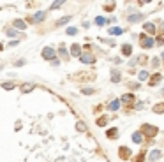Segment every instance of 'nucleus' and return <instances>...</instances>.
<instances>
[{
	"mask_svg": "<svg viewBox=\"0 0 164 162\" xmlns=\"http://www.w3.org/2000/svg\"><path fill=\"white\" fill-rule=\"evenodd\" d=\"M141 132H143V136H150V138H154L155 134H157V127H154V125H141Z\"/></svg>",
	"mask_w": 164,
	"mask_h": 162,
	"instance_id": "obj_1",
	"label": "nucleus"
},
{
	"mask_svg": "<svg viewBox=\"0 0 164 162\" xmlns=\"http://www.w3.org/2000/svg\"><path fill=\"white\" fill-rule=\"evenodd\" d=\"M55 57H56V51H55L53 48H44L42 49V58H46V60H55Z\"/></svg>",
	"mask_w": 164,
	"mask_h": 162,
	"instance_id": "obj_2",
	"label": "nucleus"
},
{
	"mask_svg": "<svg viewBox=\"0 0 164 162\" xmlns=\"http://www.w3.org/2000/svg\"><path fill=\"white\" fill-rule=\"evenodd\" d=\"M143 39H141V46L143 48H152L154 46V39L152 37H146V35H141Z\"/></svg>",
	"mask_w": 164,
	"mask_h": 162,
	"instance_id": "obj_3",
	"label": "nucleus"
},
{
	"mask_svg": "<svg viewBox=\"0 0 164 162\" xmlns=\"http://www.w3.org/2000/svg\"><path fill=\"white\" fill-rule=\"evenodd\" d=\"M118 155H120L122 159H127V157H131V150L125 148V146H122V148H120V152H118Z\"/></svg>",
	"mask_w": 164,
	"mask_h": 162,
	"instance_id": "obj_4",
	"label": "nucleus"
},
{
	"mask_svg": "<svg viewBox=\"0 0 164 162\" xmlns=\"http://www.w3.org/2000/svg\"><path fill=\"white\" fill-rule=\"evenodd\" d=\"M13 27H14V28H18V30H25V28H27V23H25V21H21V20H16L14 23H13Z\"/></svg>",
	"mask_w": 164,
	"mask_h": 162,
	"instance_id": "obj_5",
	"label": "nucleus"
},
{
	"mask_svg": "<svg viewBox=\"0 0 164 162\" xmlns=\"http://www.w3.org/2000/svg\"><path fill=\"white\" fill-rule=\"evenodd\" d=\"M44 16H46V14H44L42 11H39V13H36V14H34L32 21H34V23H39V21H42V20H44Z\"/></svg>",
	"mask_w": 164,
	"mask_h": 162,
	"instance_id": "obj_6",
	"label": "nucleus"
},
{
	"mask_svg": "<svg viewBox=\"0 0 164 162\" xmlns=\"http://www.w3.org/2000/svg\"><path fill=\"white\" fill-rule=\"evenodd\" d=\"M79 51H81L79 44H73V46H71V55H73V57H79Z\"/></svg>",
	"mask_w": 164,
	"mask_h": 162,
	"instance_id": "obj_7",
	"label": "nucleus"
},
{
	"mask_svg": "<svg viewBox=\"0 0 164 162\" xmlns=\"http://www.w3.org/2000/svg\"><path fill=\"white\" fill-rule=\"evenodd\" d=\"M30 90H34V85H32V83H25V85H21V92H23V94H28Z\"/></svg>",
	"mask_w": 164,
	"mask_h": 162,
	"instance_id": "obj_8",
	"label": "nucleus"
},
{
	"mask_svg": "<svg viewBox=\"0 0 164 162\" xmlns=\"http://www.w3.org/2000/svg\"><path fill=\"white\" fill-rule=\"evenodd\" d=\"M81 62H83V63H94L95 58H94V55H83V57H81Z\"/></svg>",
	"mask_w": 164,
	"mask_h": 162,
	"instance_id": "obj_9",
	"label": "nucleus"
},
{
	"mask_svg": "<svg viewBox=\"0 0 164 162\" xmlns=\"http://www.w3.org/2000/svg\"><path fill=\"white\" fill-rule=\"evenodd\" d=\"M122 53H124L125 57H129V55L132 53V46H131V44H124V46H122Z\"/></svg>",
	"mask_w": 164,
	"mask_h": 162,
	"instance_id": "obj_10",
	"label": "nucleus"
},
{
	"mask_svg": "<svg viewBox=\"0 0 164 162\" xmlns=\"http://www.w3.org/2000/svg\"><path fill=\"white\" fill-rule=\"evenodd\" d=\"M111 81H113V83H118V81H120V71L115 69V71L111 72Z\"/></svg>",
	"mask_w": 164,
	"mask_h": 162,
	"instance_id": "obj_11",
	"label": "nucleus"
},
{
	"mask_svg": "<svg viewBox=\"0 0 164 162\" xmlns=\"http://www.w3.org/2000/svg\"><path fill=\"white\" fill-rule=\"evenodd\" d=\"M157 159H161V152L159 150H152L150 152V161H157Z\"/></svg>",
	"mask_w": 164,
	"mask_h": 162,
	"instance_id": "obj_12",
	"label": "nucleus"
},
{
	"mask_svg": "<svg viewBox=\"0 0 164 162\" xmlns=\"http://www.w3.org/2000/svg\"><path fill=\"white\" fill-rule=\"evenodd\" d=\"M71 21V16H64V18H60V20L56 21V27H64L65 23H69Z\"/></svg>",
	"mask_w": 164,
	"mask_h": 162,
	"instance_id": "obj_13",
	"label": "nucleus"
},
{
	"mask_svg": "<svg viewBox=\"0 0 164 162\" xmlns=\"http://www.w3.org/2000/svg\"><path fill=\"white\" fill-rule=\"evenodd\" d=\"M143 20V14H131L129 16V23H134V21H140Z\"/></svg>",
	"mask_w": 164,
	"mask_h": 162,
	"instance_id": "obj_14",
	"label": "nucleus"
},
{
	"mask_svg": "<svg viewBox=\"0 0 164 162\" xmlns=\"http://www.w3.org/2000/svg\"><path fill=\"white\" fill-rule=\"evenodd\" d=\"M109 109H111V111H118V109H120V101H113L109 104Z\"/></svg>",
	"mask_w": 164,
	"mask_h": 162,
	"instance_id": "obj_15",
	"label": "nucleus"
},
{
	"mask_svg": "<svg viewBox=\"0 0 164 162\" xmlns=\"http://www.w3.org/2000/svg\"><path fill=\"white\" fill-rule=\"evenodd\" d=\"M5 34H7L9 37H19V34L14 30V28H7V30H5Z\"/></svg>",
	"mask_w": 164,
	"mask_h": 162,
	"instance_id": "obj_16",
	"label": "nucleus"
},
{
	"mask_svg": "<svg viewBox=\"0 0 164 162\" xmlns=\"http://www.w3.org/2000/svg\"><path fill=\"white\" fill-rule=\"evenodd\" d=\"M117 134H118V130H117V129H109L106 136H108L109 139H115V138H117Z\"/></svg>",
	"mask_w": 164,
	"mask_h": 162,
	"instance_id": "obj_17",
	"label": "nucleus"
},
{
	"mask_svg": "<svg viewBox=\"0 0 164 162\" xmlns=\"http://www.w3.org/2000/svg\"><path fill=\"white\" fill-rule=\"evenodd\" d=\"M141 138H143L141 132H134V134H132V141L134 143H141Z\"/></svg>",
	"mask_w": 164,
	"mask_h": 162,
	"instance_id": "obj_18",
	"label": "nucleus"
},
{
	"mask_svg": "<svg viewBox=\"0 0 164 162\" xmlns=\"http://www.w3.org/2000/svg\"><path fill=\"white\" fill-rule=\"evenodd\" d=\"M161 80H163V78H161L159 74H155V76H152V80H150V85L154 86V85H157V83H159Z\"/></svg>",
	"mask_w": 164,
	"mask_h": 162,
	"instance_id": "obj_19",
	"label": "nucleus"
},
{
	"mask_svg": "<svg viewBox=\"0 0 164 162\" xmlns=\"http://www.w3.org/2000/svg\"><path fill=\"white\" fill-rule=\"evenodd\" d=\"M145 30L146 32H155V25L154 23H145Z\"/></svg>",
	"mask_w": 164,
	"mask_h": 162,
	"instance_id": "obj_20",
	"label": "nucleus"
},
{
	"mask_svg": "<svg viewBox=\"0 0 164 162\" xmlns=\"http://www.w3.org/2000/svg\"><path fill=\"white\" fill-rule=\"evenodd\" d=\"M109 34H111V35H113V34H115V35H120V34H122V28H118V27L109 28Z\"/></svg>",
	"mask_w": 164,
	"mask_h": 162,
	"instance_id": "obj_21",
	"label": "nucleus"
},
{
	"mask_svg": "<svg viewBox=\"0 0 164 162\" xmlns=\"http://www.w3.org/2000/svg\"><path fill=\"white\" fill-rule=\"evenodd\" d=\"M106 123H108V118H106V116H101V118L97 120V125H99V127H104Z\"/></svg>",
	"mask_w": 164,
	"mask_h": 162,
	"instance_id": "obj_22",
	"label": "nucleus"
},
{
	"mask_svg": "<svg viewBox=\"0 0 164 162\" xmlns=\"http://www.w3.org/2000/svg\"><path fill=\"white\" fill-rule=\"evenodd\" d=\"M122 102H132V94H125V95H124V97H122Z\"/></svg>",
	"mask_w": 164,
	"mask_h": 162,
	"instance_id": "obj_23",
	"label": "nucleus"
},
{
	"mask_svg": "<svg viewBox=\"0 0 164 162\" xmlns=\"http://www.w3.org/2000/svg\"><path fill=\"white\" fill-rule=\"evenodd\" d=\"M154 111H155V113H164V104H157V106L154 108Z\"/></svg>",
	"mask_w": 164,
	"mask_h": 162,
	"instance_id": "obj_24",
	"label": "nucleus"
},
{
	"mask_svg": "<svg viewBox=\"0 0 164 162\" xmlns=\"http://www.w3.org/2000/svg\"><path fill=\"white\" fill-rule=\"evenodd\" d=\"M104 23H106V20H104V18H101V16H97V18H95V25H99V27H102Z\"/></svg>",
	"mask_w": 164,
	"mask_h": 162,
	"instance_id": "obj_25",
	"label": "nucleus"
},
{
	"mask_svg": "<svg viewBox=\"0 0 164 162\" xmlns=\"http://www.w3.org/2000/svg\"><path fill=\"white\" fill-rule=\"evenodd\" d=\"M138 78H140V80H146V78H148V72H146V71H141V72L138 74Z\"/></svg>",
	"mask_w": 164,
	"mask_h": 162,
	"instance_id": "obj_26",
	"label": "nucleus"
},
{
	"mask_svg": "<svg viewBox=\"0 0 164 162\" xmlns=\"http://www.w3.org/2000/svg\"><path fill=\"white\" fill-rule=\"evenodd\" d=\"M76 129H78V130H87V125H83L81 122H78V123H76Z\"/></svg>",
	"mask_w": 164,
	"mask_h": 162,
	"instance_id": "obj_27",
	"label": "nucleus"
},
{
	"mask_svg": "<svg viewBox=\"0 0 164 162\" xmlns=\"http://www.w3.org/2000/svg\"><path fill=\"white\" fill-rule=\"evenodd\" d=\"M62 4H64L62 0H58V2H53V4H51V9H58V7H60Z\"/></svg>",
	"mask_w": 164,
	"mask_h": 162,
	"instance_id": "obj_28",
	"label": "nucleus"
},
{
	"mask_svg": "<svg viewBox=\"0 0 164 162\" xmlns=\"http://www.w3.org/2000/svg\"><path fill=\"white\" fill-rule=\"evenodd\" d=\"M94 92H95L94 88H83V94H85V95H92Z\"/></svg>",
	"mask_w": 164,
	"mask_h": 162,
	"instance_id": "obj_29",
	"label": "nucleus"
},
{
	"mask_svg": "<svg viewBox=\"0 0 164 162\" xmlns=\"http://www.w3.org/2000/svg\"><path fill=\"white\" fill-rule=\"evenodd\" d=\"M2 86H4L5 90H11V88H14V85H13V83H4Z\"/></svg>",
	"mask_w": 164,
	"mask_h": 162,
	"instance_id": "obj_30",
	"label": "nucleus"
},
{
	"mask_svg": "<svg viewBox=\"0 0 164 162\" xmlns=\"http://www.w3.org/2000/svg\"><path fill=\"white\" fill-rule=\"evenodd\" d=\"M104 9H106V11H113V9H115V4H106Z\"/></svg>",
	"mask_w": 164,
	"mask_h": 162,
	"instance_id": "obj_31",
	"label": "nucleus"
},
{
	"mask_svg": "<svg viewBox=\"0 0 164 162\" xmlns=\"http://www.w3.org/2000/svg\"><path fill=\"white\" fill-rule=\"evenodd\" d=\"M76 32H78V30H76V28H67V34H69V35H74V34H76Z\"/></svg>",
	"mask_w": 164,
	"mask_h": 162,
	"instance_id": "obj_32",
	"label": "nucleus"
},
{
	"mask_svg": "<svg viewBox=\"0 0 164 162\" xmlns=\"http://www.w3.org/2000/svg\"><path fill=\"white\" fill-rule=\"evenodd\" d=\"M51 65H55V67H56V65H60V60H58V58H55V60L51 62Z\"/></svg>",
	"mask_w": 164,
	"mask_h": 162,
	"instance_id": "obj_33",
	"label": "nucleus"
},
{
	"mask_svg": "<svg viewBox=\"0 0 164 162\" xmlns=\"http://www.w3.org/2000/svg\"><path fill=\"white\" fill-rule=\"evenodd\" d=\"M141 161H143V155H140V157H138V161H136V162H141Z\"/></svg>",
	"mask_w": 164,
	"mask_h": 162,
	"instance_id": "obj_34",
	"label": "nucleus"
},
{
	"mask_svg": "<svg viewBox=\"0 0 164 162\" xmlns=\"http://www.w3.org/2000/svg\"><path fill=\"white\" fill-rule=\"evenodd\" d=\"M163 30H164V21H163Z\"/></svg>",
	"mask_w": 164,
	"mask_h": 162,
	"instance_id": "obj_35",
	"label": "nucleus"
},
{
	"mask_svg": "<svg viewBox=\"0 0 164 162\" xmlns=\"http://www.w3.org/2000/svg\"><path fill=\"white\" fill-rule=\"evenodd\" d=\"M163 58H164V53H163Z\"/></svg>",
	"mask_w": 164,
	"mask_h": 162,
	"instance_id": "obj_36",
	"label": "nucleus"
}]
</instances>
